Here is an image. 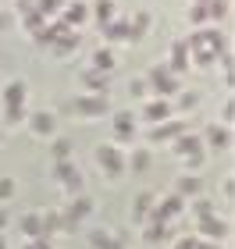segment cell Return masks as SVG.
I'll list each match as a JSON object with an SVG mask.
<instances>
[{
    "label": "cell",
    "mask_w": 235,
    "mask_h": 249,
    "mask_svg": "<svg viewBox=\"0 0 235 249\" xmlns=\"http://www.w3.org/2000/svg\"><path fill=\"white\" fill-rule=\"evenodd\" d=\"M75 110L86 118H96V114H107V96H78L75 100Z\"/></svg>",
    "instance_id": "1"
},
{
    "label": "cell",
    "mask_w": 235,
    "mask_h": 249,
    "mask_svg": "<svg viewBox=\"0 0 235 249\" xmlns=\"http://www.w3.org/2000/svg\"><path fill=\"white\" fill-rule=\"evenodd\" d=\"M150 82H153V89H157V93H175V89H178V82H175V78H171V71H167V68H153V75H150Z\"/></svg>",
    "instance_id": "2"
},
{
    "label": "cell",
    "mask_w": 235,
    "mask_h": 249,
    "mask_svg": "<svg viewBox=\"0 0 235 249\" xmlns=\"http://www.w3.org/2000/svg\"><path fill=\"white\" fill-rule=\"evenodd\" d=\"M96 160L107 167V171H121V167H125V160H121V153L114 150V146H100L96 150Z\"/></svg>",
    "instance_id": "3"
},
{
    "label": "cell",
    "mask_w": 235,
    "mask_h": 249,
    "mask_svg": "<svg viewBox=\"0 0 235 249\" xmlns=\"http://www.w3.org/2000/svg\"><path fill=\"white\" fill-rule=\"evenodd\" d=\"M178 210H182V196H171V199H164V203H161V210L153 213V221H157V224H164L167 217H175Z\"/></svg>",
    "instance_id": "4"
},
{
    "label": "cell",
    "mask_w": 235,
    "mask_h": 249,
    "mask_svg": "<svg viewBox=\"0 0 235 249\" xmlns=\"http://www.w3.org/2000/svg\"><path fill=\"white\" fill-rule=\"evenodd\" d=\"M4 104H7V107H21V104H25V86H21V82H11L7 93H4Z\"/></svg>",
    "instance_id": "5"
},
{
    "label": "cell",
    "mask_w": 235,
    "mask_h": 249,
    "mask_svg": "<svg viewBox=\"0 0 235 249\" xmlns=\"http://www.w3.org/2000/svg\"><path fill=\"white\" fill-rule=\"evenodd\" d=\"M228 228H225V221H214V217H203V235L207 239H221Z\"/></svg>",
    "instance_id": "6"
},
{
    "label": "cell",
    "mask_w": 235,
    "mask_h": 249,
    "mask_svg": "<svg viewBox=\"0 0 235 249\" xmlns=\"http://www.w3.org/2000/svg\"><path fill=\"white\" fill-rule=\"evenodd\" d=\"M167 114H171V110H167L164 100H153V104H146V118H150V121H164Z\"/></svg>",
    "instance_id": "7"
},
{
    "label": "cell",
    "mask_w": 235,
    "mask_h": 249,
    "mask_svg": "<svg viewBox=\"0 0 235 249\" xmlns=\"http://www.w3.org/2000/svg\"><path fill=\"white\" fill-rule=\"evenodd\" d=\"M171 135H182V121H171V124H161V128L153 132V142L161 139H171Z\"/></svg>",
    "instance_id": "8"
},
{
    "label": "cell",
    "mask_w": 235,
    "mask_h": 249,
    "mask_svg": "<svg viewBox=\"0 0 235 249\" xmlns=\"http://www.w3.org/2000/svg\"><path fill=\"white\" fill-rule=\"evenodd\" d=\"M114 132H118V139L128 142V139H132V118H128V114H118V118H114Z\"/></svg>",
    "instance_id": "9"
},
{
    "label": "cell",
    "mask_w": 235,
    "mask_h": 249,
    "mask_svg": "<svg viewBox=\"0 0 235 249\" xmlns=\"http://www.w3.org/2000/svg\"><path fill=\"white\" fill-rule=\"evenodd\" d=\"M89 242H93L96 249H121V242H114V239L104 235V231H93V235H89Z\"/></svg>",
    "instance_id": "10"
},
{
    "label": "cell",
    "mask_w": 235,
    "mask_h": 249,
    "mask_svg": "<svg viewBox=\"0 0 235 249\" xmlns=\"http://www.w3.org/2000/svg\"><path fill=\"white\" fill-rule=\"evenodd\" d=\"M21 231L25 235H43V224H39V213H29L25 221H21Z\"/></svg>",
    "instance_id": "11"
},
{
    "label": "cell",
    "mask_w": 235,
    "mask_h": 249,
    "mask_svg": "<svg viewBox=\"0 0 235 249\" xmlns=\"http://www.w3.org/2000/svg\"><path fill=\"white\" fill-rule=\"evenodd\" d=\"M32 128H36L39 135H47V132H54V118L50 114H36L32 118Z\"/></svg>",
    "instance_id": "12"
},
{
    "label": "cell",
    "mask_w": 235,
    "mask_h": 249,
    "mask_svg": "<svg viewBox=\"0 0 235 249\" xmlns=\"http://www.w3.org/2000/svg\"><path fill=\"white\" fill-rule=\"evenodd\" d=\"M78 47V36H72V32H61L57 36V50L61 53H68V50H75Z\"/></svg>",
    "instance_id": "13"
},
{
    "label": "cell",
    "mask_w": 235,
    "mask_h": 249,
    "mask_svg": "<svg viewBox=\"0 0 235 249\" xmlns=\"http://www.w3.org/2000/svg\"><path fill=\"white\" fill-rule=\"evenodd\" d=\"M185 53H189L185 43H175V50H171V68H185Z\"/></svg>",
    "instance_id": "14"
},
{
    "label": "cell",
    "mask_w": 235,
    "mask_h": 249,
    "mask_svg": "<svg viewBox=\"0 0 235 249\" xmlns=\"http://www.w3.org/2000/svg\"><path fill=\"white\" fill-rule=\"evenodd\" d=\"M39 224H43V231H61V213H43Z\"/></svg>",
    "instance_id": "15"
},
{
    "label": "cell",
    "mask_w": 235,
    "mask_h": 249,
    "mask_svg": "<svg viewBox=\"0 0 235 249\" xmlns=\"http://www.w3.org/2000/svg\"><path fill=\"white\" fill-rule=\"evenodd\" d=\"M86 18V7L82 4H68V11H64V25H68V21H82Z\"/></svg>",
    "instance_id": "16"
},
{
    "label": "cell",
    "mask_w": 235,
    "mask_h": 249,
    "mask_svg": "<svg viewBox=\"0 0 235 249\" xmlns=\"http://www.w3.org/2000/svg\"><path fill=\"white\" fill-rule=\"evenodd\" d=\"M107 36H110V39H125V36H128V25H125V21H110V25H107Z\"/></svg>",
    "instance_id": "17"
},
{
    "label": "cell",
    "mask_w": 235,
    "mask_h": 249,
    "mask_svg": "<svg viewBox=\"0 0 235 249\" xmlns=\"http://www.w3.org/2000/svg\"><path fill=\"white\" fill-rule=\"evenodd\" d=\"M96 18L110 21V18H114V4H110V0H100V4H96Z\"/></svg>",
    "instance_id": "18"
},
{
    "label": "cell",
    "mask_w": 235,
    "mask_h": 249,
    "mask_svg": "<svg viewBox=\"0 0 235 249\" xmlns=\"http://www.w3.org/2000/svg\"><path fill=\"white\" fill-rule=\"evenodd\" d=\"M96 68H100V71L114 68V53H110V50H96Z\"/></svg>",
    "instance_id": "19"
},
{
    "label": "cell",
    "mask_w": 235,
    "mask_h": 249,
    "mask_svg": "<svg viewBox=\"0 0 235 249\" xmlns=\"http://www.w3.org/2000/svg\"><path fill=\"white\" fill-rule=\"evenodd\" d=\"M207 139L214 142V146H228V132H225V128H217V124H214V128L207 132Z\"/></svg>",
    "instance_id": "20"
},
{
    "label": "cell",
    "mask_w": 235,
    "mask_h": 249,
    "mask_svg": "<svg viewBox=\"0 0 235 249\" xmlns=\"http://www.w3.org/2000/svg\"><path fill=\"white\" fill-rule=\"evenodd\" d=\"M86 86H89V89H104V86H107V78L100 75V71H86Z\"/></svg>",
    "instance_id": "21"
},
{
    "label": "cell",
    "mask_w": 235,
    "mask_h": 249,
    "mask_svg": "<svg viewBox=\"0 0 235 249\" xmlns=\"http://www.w3.org/2000/svg\"><path fill=\"white\" fill-rule=\"evenodd\" d=\"M175 150H178V153H199V150H196V139H193V135H189V139H178V146H175Z\"/></svg>",
    "instance_id": "22"
},
{
    "label": "cell",
    "mask_w": 235,
    "mask_h": 249,
    "mask_svg": "<svg viewBox=\"0 0 235 249\" xmlns=\"http://www.w3.org/2000/svg\"><path fill=\"white\" fill-rule=\"evenodd\" d=\"M178 192H199V178H182V182H178Z\"/></svg>",
    "instance_id": "23"
},
{
    "label": "cell",
    "mask_w": 235,
    "mask_h": 249,
    "mask_svg": "<svg viewBox=\"0 0 235 249\" xmlns=\"http://www.w3.org/2000/svg\"><path fill=\"white\" fill-rule=\"evenodd\" d=\"M150 199H153V196H146V192H143V196L136 199V217H143V213L150 210Z\"/></svg>",
    "instance_id": "24"
},
{
    "label": "cell",
    "mask_w": 235,
    "mask_h": 249,
    "mask_svg": "<svg viewBox=\"0 0 235 249\" xmlns=\"http://www.w3.org/2000/svg\"><path fill=\"white\" fill-rule=\"evenodd\" d=\"M7 196H15V182H11V178H0V199H7Z\"/></svg>",
    "instance_id": "25"
},
{
    "label": "cell",
    "mask_w": 235,
    "mask_h": 249,
    "mask_svg": "<svg viewBox=\"0 0 235 249\" xmlns=\"http://www.w3.org/2000/svg\"><path fill=\"white\" fill-rule=\"evenodd\" d=\"M54 157H61V160H64V157H68V142H64V139H61L57 146H54Z\"/></svg>",
    "instance_id": "26"
},
{
    "label": "cell",
    "mask_w": 235,
    "mask_h": 249,
    "mask_svg": "<svg viewBox=\"0 0 235 249\" xmlns=\"http://www.w3.org/2000/svg\"><path fill=\"white\" fill-rule=\"evenodd\" d=\"M203 18H207V7L196 4V7H193V21H203Z\"/></svg>",
    "instance_id": "27"
},
{
    "label": "cell",
    "mask_w": 235,
    "mask_h": 249,
    "mask_svg": "<svg viewBox=\"0 0 235 249\" xmlns=\"http://www.w3.org/2000/svg\"><path fill=\"white\" fill-rule=\"evenodd\" d=\"M146 160H150L146 153H136V157H132V167H146Z\"/></svg>",
    "instance_id": "28"
},
{
    "label": "cell",
    "mask_w": 235,
    "mask_h": 249,
    "mask_svg": "<svg viewBox=\"0 0 235 249\" xmlns=\"http://www.w3.org/2000/svg\"><path fill=\"white\" fill-rule=\"evenodd\" d=\"M39 7H43V11H57L61 0H39Z\"/></svg>",
    "instance_id": "29"
},
{
    "label": "cell",
    "mask_w": 235,
    "mask_h": 249,
    "mask_svg": "<svg viewBox=\"0 0 235 249\" xmlns=\"http://www.w3.org/2000/svg\"><path fill=\"white\" fill-rule=\"evenodd\" d=\"M196 213L199 217H210V203H196Z\"/></svg>",
    "instance_id": "30"
},
{
    "label": "cell",
    "mask_w": 235,
    "mask_h": 249,
    "mask_svg": "<svg viewBox=\"0 0 235 249\" xmlns=\"http://www.w3.org/2000/svg\"><path fill=\"white\" fill-rule=\"evenodd\" d=\"M25 249H50V242H47V239H36L32 246H25Z\"/></svg>",
    "instance_id": "31"
},
{
    "label": "cell",
    "mask_w": 235,
    "mask_h": 249,
    "mask_svg": "<svg viewBox=\"0 0 235 249\" xmlns=\"http://www.w3.org/2000/svg\"><path fill=\"white\" fill-rule=\"evenodd\" d=\"M4 224H7V210L0 207V228H4Z\"/></svg>",
    "instance_id": "32"
},
{
    "label": "cell",
    "mask_w": 235,
    "mask_h": 249,
    "mask_svg": "<svg viewBox=\"0 0 235 249\" xmlns=\"http://www.w3.org/2000/svg\"><path fill=\"white\" fill-rule=\"evenodd\" d=\"M0 249H7V246H4V239H0Z\"/></svg>",
    "instance_id": "33"
}]
</instances>
